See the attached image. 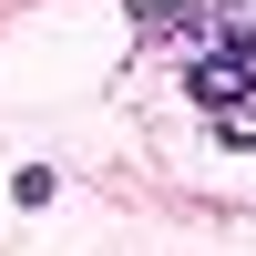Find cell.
<instances>
[{"mask_svg":"<svg viewBox=\"0 0 256 256\" xmlns=\"http://www.w3.org/2000/svg\"><path fill=\"white\" fill-rule=\"evenodd\" d=\"M184 82H195V102L226 123V144H256V10H236L205 52H184Z\"/></svg>","mask_w":256,"mask_h":256,"instance_id":"obj_1","label":"cell"}]
</instances>
